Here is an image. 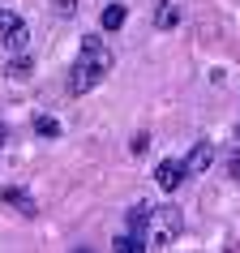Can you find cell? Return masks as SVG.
<instances>
[{"instance_id": "5bb4252c", "label": "cell", "mask_w": 240, "mask_h": 253, "mask_svg": "<svg viewBox=\"0 0 240 253\" xmlns=\"http://www.w3.org/2000/svg\"><path fill=\"white\" fill-rule=\"evenodd\" d=\"M56 13L69 17V13H78V0H56Z\"/></svg>"}, {"instance_id": "9a60e30c", "label": "cell", "mask_w": 240, "mask_h": 253, "mask_svg": "<svg viewBox=\"0 0 240 253\" xmlns=\"http://www.w3.org/2000/svg\"><path fill=\"white\" fill-rule=\"evenodd\" d=\"M227 176H232V180H240V155H232V159H227Z\"/></svg>"}, {"instance_id": "e0dca14e", "label": "cell", "mask_w": 240, "mask_h": 253, "mask_svg": "<svg viewBox=\"0 0 240 253\" xmlns=\"http://www.w3.org/2000/svg\"><path fill=\"white\" fill-rule=\"evenodd\" d=\"M236 142H240V120H236Z\"/></svg>"}, {"instance_id": "52a82bcc", "label": "cell", "mask_w": 240, "mask_h": 253, "mask_svg": "<svg viewBox=\"0 0 240 253\" xmlns=\"http://www.w3.org/2000/svg\"><path fill=\"white\" fill-rule=\"evenodd\" d=\"M150 202H133L129 206V232H137V236H146V223H150Z\"/></svg>"}, {"instance_id": "6da1fadb", "label": "cell", "mask_w": 240, "mask_h": 253, "mask_svg": "<svg viewBox=\"0 0 240 253\" xmlns=\"http://www.w3.org/2000/svg\"><path fill=\"white\" fill-rule=\"evenodd\" d=\"M112 65H116L112 47H107L99 35H81V43H78V60H73V69H69L65 90H69V94H86V90H94V86H99V82L112 73Z\"/></svg>"}, {"instance_id": "277c9868", "label": "cell", "mask_w": 240, "mask_h": 253, "mask_svg": "<svg viewBox=\"0 0 240 253\" xmlns=\"http://www.w3.org/2000/svg\"><path fill=\"white\" fill-rule=\"evenodd\" d=\"M189 159H159V168H155V185L163 189V193H176V189L189 180Z\"/></svg>"}, {"instance_id": "9c48e42d", "label": "cell", "mask_w": 240, "mask_h": 253, "mask_svg": "<svg viewBox=\"0 0 240 253\" xmlns=\"http://www.w3.org/2000/svg\"><path fill=\"white\" fill-rule=\"evenodd\" d=\"M112 249L116 253H142V249H150V245H146V236H137V232H120V236L112 240Z\"/></svg>"}, {"instance_id": "8fae6325", "label": "cell", "mask_w": 240, "mask_h": 253, "mask_svg": "<svg viewBox=\"0 0 240 253\" xmlns=\"http://www.w3.org/2000/svg\"><path fill=\"white\" fill-rule=\"evenodd\" d=\"M35 133H43V137H60V120H56V116H35Z\"/></svg>"}, {"instance_id": "7a4b0ae2", "label": "cell", "mask_w": 240, "mask_h": 253, "mask_svg": "<svg viewBox=\"0 0 240 253\" xmlns=\"http://www.w3.org/2000/svg\"><path fill=\"white\" fill-rule=\"evenodd\" d=\"M180 232H185V214L176 211V206H155L150 211V223H146V245L150 249H172Z\"/></svg>"}, {"instance_id": "4fadbf2b", "label": "cell", "mask_w": 240, "mask_h": 253, "mask_svg": "<svg viewBox=\"0 0 240 253\" xmlns=\"http://www.w3.org/2000/svg\"><path fill=\"white\" fill-rule=\"evenodd\" d=\"M129 150H133V155H146V150H150V137H146V133H137L133 142H129Z\"/></svg>"}, {"instance_id": "5b68a950", "label": "cell", "mask_w": 240, "mask_h": 253, "mask_svg": "<svg viewBox=\"0 0 240 253\" xmlns=\"http://www.w3.org/2000/svg\"><path fill=\"white\" fill-rule=\"evenodd\" d=\"M210 163H214V146H210V142H198V146L189 150V172H193V176L210 172Z\"/></svg>"}, {"instance_id": "7c38bea8", "label": "cell", "mask_w": 240, "mask_h": 253, "mask_svg": "<svg viewBox=\"0 0 240 253\" xmlns=\"http://www.w3.org/2000/svg\"><path fill=\"white\" fill-rule=\"evenodd\" d=\"M9 73H13V78H26V73H30V60H26V56H17L13 65H9Z\"/></svg>"}, {"instance_id": "8992f818", "label": "cell", "mask_w": 240, "mask_h": 253, "mask_svg": "<svg viewBox=\"0 0 240 253\" xmlns=\"http://www.w3.org/2000/svg\"><path fill=\"white\" fill-rule=\"evenodd\" d=\"M0 198H4V202H13L17 211L26 214V219H35V214H39V206H35V198H30L26 189H4V185H0Z\"/></svg>"}, {"instance_id": "3957f363", "label": "cell", "mask_w": 240, "mask_h": 253, "mask_svg": "<svg viewBox=\"0 0 240 253\" xmlns=\"http://www.w3.org/2000/svg\"><path fill=\"white\" fill-rule=\"evenodd\" d=\"M26 43H30V26L13 9H0V47L4 52H26Z\"/></svg>"}, {"instance_id": "ba28073f", "label": "cell", "mask_w": 240, "mask_h": 253, "mask_svg": "<svg viewBox=\"0 0 240 253\" xmlns=\"http://www.w3.org/2000/svg\"><path fill=\"white\" fill-rule=\"evenodd\" d=\"M176 22H180V9H176L172 0H159V4H155V26H159V30H172Z\"/></svg>"}, {"instance_id": "2e32d148", "label": "cell", "mask_w": 240, "mask_h": 253, "mask_svg": "<svg viewBox=\"0 0 240 253\" xmlns=\"http://www.w3.org/2000/svg\"><path fill=\"white\" fill-rule=\"evenodd\" d=\"M4 142H9V129H4V125H0V146H4Z\"/></svg>"}, {"instance_id": "30bf717a", "label": "cell", "mask_w": 240, "mask_h": 253, "mask_svg": "<svg viewBox=\"0 0 240 253\" xmlns=\"http://www.w3.org/2000/svg\"><path fill=\"white\" fill-rule=\"evenodd\" d=\"M124 17H129V13H124V4H107L103 13H99V26H103V30H120V26H124Z\"/></svg>"}]
</instances>
